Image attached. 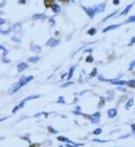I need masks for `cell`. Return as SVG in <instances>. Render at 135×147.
Returning a JSON list of instances; mask_svg holds the SVG:
<instances>
[{"mask_svg": "<svg viewBox=\"0 0 135 147\" xmlns=\"http://www.w3.org/2000/svg\"><path fill=\"white\" fill-rule=\"evenodd\" d=\"M59 43H60V40L54 38V37H50V38L48 40V42H47V46H48V47H55V46H58Z\"/></svg>", "mask_w": 135, "mask_h": 147, "instance_id": "obj_1", "label": "cell"}, {"mask_svg": "<svg viewBox=\"0 0 135 147\" xmlns=\"http://www.w3.org/2000/svg\"><path fill=\"white\" fill-rule=\"evenodd\" d=\"M92 9H93V11H95V14L102 13V11H105V9H106V4L105 3H101V4H98L96 6H93Z\"/></svg>", "mask_w": 135, "mask_h": 147, "instance_id": "obj_2", "label": "cell"}, {"mask_svg": "<svg viewBox=\"0 0 135 147\" xmlns=\"http://www.w3.org/2000/svg\"><path fill=\"white\" fill-rule=\"evenodd\" d=\"M82 9H84V11L87 14V16H88L90 19H93V16L96 15V14H95V11H93V9H92V7H90V6H82Z\"/></svg>", "mask_w": 135, "mask_h": 147, "instance_id": "obj_3", "label": "cell"}, {"mask_svg": "<svg viewBox=\"0 0 135 147\" xmlns=\"http://www.w3.org/2000/svg\"><path fill=\"white\" fill-rule=\"evenodd\" d=\"M84 116H86V118H90V119H91V121H92L93 124H97V122L100 121V118H101V114H100V112H96V114H93V115H91V116H88V115H84Z\"/></svg>", "mask_w": 135, "mask_h": 147, "instance_id": "obj_4", "label": "cell"}, {"mask_svg": "<svg viewBox=\"0 0 135 147\" xmlns=\"http://www.w3.org/2000/svg\"><path fill=\"white\" fill-rule=\"evenodd\" d=\"M33 79V77L32 76H27V77H21V79H20V84L21 85H25V84H27V83H29L31 80Z\"/></svg>", "mask_w": 135, "mask_h": 147, "instance_id": "obj_5", "label": "cell"}, {"mask_svg": "<svg viewBox=\"0 0 135 147\" xmlns=\"http://www.w3.org/2000/svg\"><path fill=\"white\" fill-rule=\"evenodd\" d=\"M20 88H21V84H20V82H17L16 84H14V85H12V88L9 90V94H14V93L17 91Z\"/></svg>", "mask_w": 135, "mask_h": 147, "instance_id": "obj_6", "label": "cell"}, {"mask_svg": "<svg viewBox=\"0 0 135 147\" xmlns=\"http://www.w3.org/2000/svg\"><path fill=\"white\" fill-rule=\"evenodd\" d=\"M26 101H27V100H26V99H23V100H22L21 103H20V104L17 105V106H16V108H14V110H12V114H15V112H17V111H18L20 109H22V108L25 106V104H26Z\"/></svg>", "mask_w": 135, "mask_h": 147, "instance_id": "obj_7", "label": "cell"}, {"mask_svg": "<svg viewBox=\"0 0 135 147\" xmlns=\"http://www.w3.org/2000/svg\"><path fill=\"white\" fill-rule=\"evenodd\" d=\"M27 63H25V62H21V63H18V66H17V70L18 72H22V70H25V69H27Z\"/></svg>", "mask_w": 135, "mask_h": 147, "instance_id": "obj_8", "label": "cell"}, {"mask_svg": "<svg viewBox=\"0 0 135 147\" xmlns=\"http://www.w3.org/2000/svg\"><path fill=\"white\" fill-rule=\"evenodd\" d=\"M119 26H120V24H117V25H109L108 27L103 28V32H108V31H111V30H116V28H118Z\"/></svg>", "mask_w": 135, "mask_h": 147, "instance_id": "obj_9", "label": "cell"}, {"mask_svg": "<svg viewBox=\"0 0 135 147\" xmlns=\"http://www.w3.org/2000/svg\"><path fill=\"white\" fill-rule=\"evenodd\" d=\"M107 114H108V118H114L117 115V109H109L108 111H107Z\"/></svg>", "mask_w": 135, "mask_h": 147, "instance_id": "obj_10", "label": "cell"}, {"mask_svg": "<svg viewBox=\"0 0 135 147\" xmlns=\"http://www.w3.org/2000/svg\"><path fill=\"white\" fill-rule=\"evenodd\" d=\"M131 7H133V4L128 5V6H127L125 9H124V10H123L122 13H120V16H124V15H127V14H128V13L130 11V10H131Z\"/></svg>", "mask_w": 135, "mask_h": 147, "instance_id": "obj_11", "label": "cell"}, {"mask_svg": "<svg viewBox=\"0 0 135 147\" xmlns=\"http://www.w3.org/2000/svg\"><path fill=\"white\" fill-rule=\"evenodd\" d=\"M21 28H22V25L20 24V22H17V24H15V25L12 26L11 30H14L15 32H20V31H21Z\"/></svg>", "mask_w": 135, "mask_h": 147, "instance_id": "obj_12", "label": "cell"}, {"mask_svg": "<svg viewBox=\"0 0 135 147\" xmlns=\"http://www.w3.org/2000/svg\"><path fill=\"white\" fill-rule=\"evenodd\" d=\"M54 1L55 0H44V6L47 9H49V7H52V5L54 4Z\"/></svg>", "mask_w": 135, "mask_h": 147, "instance_id": "obj_13", "label": "cell"}, {"mask_svg": "<svg viewBox=\"0 0 135 147\" xmlns=\"http://www.w3.org/2000/svg\"><path fill=\"white\" fill-rule=\"evenodd\" d=\"M52 10H53L54 14H57V13L60 11V6H59L58 4H53V5H52Z\"/></svg>", "mask_w": 135, "mask_h": 147, "instance_id": "obj_14", "label": "cell"}, {"mask_svg": "<svg viewBox=\"0 0 135 147\" xmlns=\"http://www.w3.org/2000/svg\"><path fill=\"white\" fill-rule=\"evenodd\" d=\"M43 17H47L44 14H35L33 16H32V19L33 20H39V19H43Z\"/></svg>", "mask_w": 135, "mask_h": 147, "instance_id": "obj_15", "label": "cell"}, {"mask_svg": "<svg viewBox=\"0 0 135 147\" xmlns=\"http://www.w3.org/2000/svg\"><path fill=\"white\" fill-rule=\"evenodd\" d=\"M74 70H75V67H74V66H72V67L70 68V70H69V73H68V74H66V78H68V79H70V78L72 77V73H74Z\"/></svg>", "mask_w": 135, "mask_h": 147, "instance_id": "obj_16", "label": "cell"}, {"mask_svg": "<svg viewBox=\"0 0 135 147\" xmlns=\"http://www.w3.org/2000/svg\"><path fill=\"white\" fill-rule=\"evenodd\" d=\"M28 61H29V62H32V63H37V62L39 61V57H38V56H35V57H29V58H28Z\"/></svg>", "mask_w": 135, "mask_h": 147, "instance_id": "obj_17", "label": "cell"}, {"mask_svg": "<svg viewBox=\"0 0 135 147\" xmlns=\"http://www.w3.org/2000/svg\"><path fill=\"white\" fill-rule=\"evenodd\" d=\"M133 104H134V99H129V101H128L127 105H125V109H130Z\"/></svg>", "mask_w": 135, "mask_h": 147, "instance_id": "obj_18", "label": "cell"}, {"mask_svg": "<svg viewBox=\"0 0 135 147\" xmlns=\"http://www.w3.org/2000/svg\"><path fill=\"white\" fill-rule=\"evenodd\" d=\"M96 32H97V30H96L95 27H93V28H90V30L87 31V34H88L90 36H93V35H95Z\"/></svg>", "mask_w": 135, "mask_h": 147, "instance_id": "obj_19", "label": "cell"}, {"mask_svg": "<svg viewBox=\"0 0 135 147\" xmlns=\"http://www.w3.org/2000/svg\"><path fill=\"white\" fill-rule=\"evenodd\" d=\"M0 49H1V51L4 52V56H3V57H6V56H7V53H9V51H7L4 46H1V45H0Z\"/></svg>", "mask_w": 135, "mask_h": 147, "instance_id": "obj_20", "label": "cell"}, {"mask_svg": "<svg viewBox=\"0 0 135 147\" xmlns=\"http://www.w3.org/2000/svg\"><path fill=\"white\" fill-rule=\"evenodd\" d=\"M0 32H1L3 35H9L10 32H11V28H5V30H1Z\"/></svg>", "mask_w": 135, "mask_h": 147, "instance_id": "obj_21", "label": "cell"}, {"mask_svg": "<svg viewBox=\"0 0 135 147\" xmlns=\"http://www.w3.org/2000/svg\"><path fill=\"white\" fill-rule=\"evenodd\" d=\"M31 49H32L33 52H41V51H42V48H41L39 46H33V47L31 48Z\"/></svg>", "mask_w": 135, "mask_h": 147, "instance_id": "obj_22", "label": "cell"}, {"mask_svg": "<svg viewBox=\"0 0 135 147\" xmlns=\"http://www.w3.org/2000/svg\"><path fill=\"white\" fill-rule=\"evenodd\" d=\"M117 15V11H114L113 14H109L107 17H105V19H103V21H106V20H108V19H111V17H113V16H116Z\"/></svg>", "mask_w": 135, "mask_h": 147, "instance_id": "obj_23", "label": "cell"}, {"mask_svg": "<svg viewBox=\"0 0 135 147\" xmlns=\"http://www.w3.org/2000/svg\"><path fill=\"white\" fill-rule=\"evenodd\" d=\"M127 85H129V87H133V88H134V85H135V82H134V79H133V80L127 82Z\"/></svg>", "mask_w": 135, "mask_h": 147, "instance_id": "obj_24", "label": "cell"}, {"mask_svg": "<svg viewBox=\"0 0 135 147\" xmlns=\"http://www.w3.org/2000/svg\"><path fill=\"white\" fill-rule=\"evenodd\" d=\"M96 74H97V69H96V68H93V70L90 73V77H95Z\"/></svg>", "mask_w": 135, "mask_h": 147, "instance_id": "obj_25", "label": "cell"}, {"mask_svg": "<svg viewBox=\"0 0 135 147\" xmlns=\"http://www.w3.org/2000/svg\"><path fill=\"white\" fill-rule=\"evenodd\" d=\"M49 25H50L52 27H54V26H55V21H54L53 19H52V17L49 19Z\"/></svg>", "mask_w": 135, "mask_h": 147, "instance_id": "obj_26", "label": "cell"}, {"mask_svg": "<svg viewBox=\"0 0 135 147\" xmlns=\"http://www.w3.org/2000/svg\"><path fill=\"white\" fill-rule=\"evenodd\" d=\"M103 105H105V99H102V98H101V100H100V104H98V108H102Z\"/></svg>", "mask_w": 135, "mask_h": 147, "instance_id": "obj_27", "label": "cell"}, {"mask_svg": "<svg viewBox=\"0 0 135 147\" xmlns=\"http://www.w3.org/2000/svg\"><path fill=\"white\" fill-rule=\"evenodd\" d=\"M135 21V16H130L128 20H127V22H134Z\"/></svg>", "mask_w": 135, "mask_h": 147, "instance_id": "obj_28", "label": "cell"}, {"mask_svg": "<svg viewBox=\"0 0 135 147\" xmlns=\"http://www.w3.org/2000/svg\"><path fill=\"white\" fill-rule=\"evenodd\" d=\"M92 61H93V57H92V56L90 55V56H88V57L86 58V62H87V63H91Z\"/></svg>", "mask_w": 135, "mask_h": 147, "instance_id": "obj_29", "label": "cell"}, {"mask_svg": "<svg viewBox=\"0 0 135 147\" xmlns=\"http://www.w3.org/2000/svg\"><path fill=\"white\" fill-rule=\"evenodd\" d=\"M71 84H74V83H72V82H68V83H65V84H63V85H61V87H63V88H66V87H69V85H71Z\"/></svg>", "mask_w": 135, "mask_h": 147, "instance_id": "obj_30", "label": "cell"}, {"mask_svg": "<svg viewBox=\"0 0 135 147\" xmlns=\"http://www.w3.org/2000/svg\"><path fill=\"white\" fill-rule=\"evenodd\" d=\"M101 132H102V130H101V129H97V130L93 131V135H100Z\"/></svg>", "mask_w": 135, "mask_h": 147, "instance_id": "obj_31", "label": "cell"}, {"mask_svg": "<svg viewBox=\"0 0 135 147\" xmlns=\"http://www.w3.org/2000/svg\"><path fill=\"white\" fill-rule=\"evenodd\" d=\"M134 66H135V62L133 61V62L130 63V67H129V70H133V69H134Z\"/></svg>", "mask_w": 135, "mask_h": 147, "instance_id": "obj_32", "label": "cell"}, {"mask_svg": "<svg viewBox=\"0 0 135 147\" xmlns=\"http://www.w3.org/2000/svg\"><path fill=\"white\" fill-rule=\"evenodd\" d=\"M11 40H12L14 42H20V38H18V37H16V36H14V37H11Z\"/></svg>", "mask_w": 135, "mask_h": 147, "instance_id": "obj_33", "label": "cell"}, {"mask_svg": "<svg viewBox=\"0 0 135 147\" xmlns=\"http://www.w3.org/2000/svg\"><path fill=\"white\" fill-rule=\"evenodd\" d=\"M134 42H135V37L133 36V37H131V40H130V42H129V46H131V45H134Z\"/></svg>", "mask_w": 135, "mask_h": 147, "instance_id": "obj_34", "label": "cell"}, {"mask_svg": "<svg viewBox=\"0 0 135 147\" xmlns=\"http://www.w3.org/2000/svg\"><path fill=\"white\" fill-rule=\"evenodd\" d=\"M5 22H6V20H5V19H3V17L0 19V26H1V25H4Z\"/></svg>", "mask_w": 135, "mask_h": 147, "instance_id": "obj_35", "label": "cell"}, {"mask_svg": "<svg viewBox=\"0 0 135 147\" xmlns=\"http://www.w3.org/2000/svg\"><path fill=\"white\" fill-rule=\"evenodd\" d=\"M58 140H60V141H65V142H69V140H68V139H65V137H58Z\"/></svg>", "mask_w": 135, "mask_h": 147, "instance_id": "obj_36", "label": "cell"}, {"mask_svg": "<svg viewBox=\"0 0 135 147\" xmlns=\"http://www.w3.org/2000/svg\"><path fill=\"white\" fill-rule=\"evenodd\" d=\"M26 1H27V0H18V4L23 5V4H26Z\"/></svg>", "mask_w": 135, "mask_h": 147, "instance_id": "obj_37", "label": "cell"}, {"mask_svg": "<svg viewBox=\"0 0 135 147\" xmlns=\"http://www.w3.org/2000/svg\"><path fill=\"white\" fill-rule=\"evenodd\" d=\"M49 132H52V133H57V131H55L54 129H52V127H49Z\"/></svg>", "mask_w": 135, "mask_h": 147, "instance_id": "obj_38", "label": "cell"}, {"mask_svg": "<svg viewBox=\"0 0 135 147\" xmlns=\"http://www.w3.org/2000/svg\"><path fill=\"white\" fill-rule=\"evenodd\" d=\"M113 4L114 5H118L119 4V0H113Z\"/></svg>", "mask_w": 135, "mask_h": 147, "instance_id": "obj_39", "label": "cell"}, {"mask_svg": "<svg viewBox=\"0 0 135 147\" xmlns=\"http://www.w3.org/2000/svg\"><path fill=\"white\" fill-rule=\"evenodd\" d=\"M3 62H4V63H5V62H6V63H9L10 61H9L7 58H5V57H4V58H3Z\"/></svg>", "mask_w": 135, "mask_h": 147, "instance_id": "obj_40", "label": "cell"}, {"mask_svg": "<svg viewBox=\"0 0 135 147\" xmlns=\"http://www.w3.org/2000/svg\"><path fill=\"white\" fill-rule=\"evenodd\" d=\"M57 103H64V100H63V98H59Z\"/></svg>", "mask_w": 135, "mask_h": 147, "instance_id": "obj_41", "label": "cell"}, {"mask_svg": "<svg viewBox=\"0 0 135 147\" xmlns=\"http://www.w3.org/2000/svg\"><path fill=\"white\" fill-rule=\"evenodd\" d=\"M61 78H63V79L66 78V73H63V74H61Z\"/></svg>", "mask_w": 135, "mask_h": 147, "instance_id": "obj_42", "label": "cell"}, {"mask_svg": "<svg viewBox=\"0 0 135 147\" xmlns=\"http://www.w3.org/2000/svg\"><path fill=\"white\" fill-rule=\"evenodd\" d=\"M131 130H133V132H134V131H135V125H134V124H133V125H131Z\"/></svg>", "mask_w": 135, "mask_h": 147, "instance_id": "obj_43", "label": "cell"}, {"mask_svg": "<svg viewBox=\"0 0 135 147\" xmlns=\"http://www.w3.org/2000/svg\"><path fill=\"white\" fill-rule=\"evenodd\" d=\"M5 4H6V1H3V3H1V4H0V7H3V6H4V5H5Z\"/></svg>", "mask_w": 135, "mask_h": 147, "instance_id": "obj_44", "label": "cell"}, {"mask_svg": "<svg viewBox=\"0 0 135 147\" xmlns=\"http://www.w3.org/2000/svg\"><path fill=\"white\" fill-rule=\"evenodd\" d=\"M60 1H61V3H68L69 0H60Z\"/></svg>", "mask_w": 135, "mask_h": 147, "instance_id": "obj_45", "label": "cell"}, {"mask_svg": "<svg viewBox=\"0 0 135 147\" xmlns=\"http://www.w3.org/2000/svg\"><path fill=\"white\" fill-rule=\"evenodd\" d=\"M1 14H3V13H1V10H0V15H1Z\"/></svg>", "mask_w": 135, "mask_h": 147, "instance_id": "obj_46", "label": "cell"}, {"mask_svg": "<svg viewBox=\"0 0 135 147\" xmlns=\"http://www.w3.org/2000/svg\"><path fill=\"white\" fill-rule=\"evenodd\" d=\"M3 120H4V119H1V120H0V121H3Z\"/></svg>", "mask_w": 135, "mask_h": 147, "instance_id": "obj_47", "label": "cell"}, {"mask_svg": "<svg viewBox=\"0 0 135 147\" xmlns=\"http://www.w3.org/2000/svg\"><path fill=\"white\" fill-rule=\"evenodd\" d=\"M71 1H75V0H71Z\"/></svg>", "mask_w": 135, "mask_h": 147, "instance_id": "obj_48", "label": "cell"}]
</instances>
